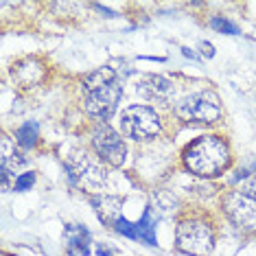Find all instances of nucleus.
<instances>
[{"mask_svg": "<svg viewBox=\"0 0 256 256\" xmlns=\"http://www.w3.org/2000/svg\"><path fill=\"white\" fill-rule=\"evenodd\" d=\"M210 26L214 28V31H219V33H228V36H236L238 33V28L234 24H230L228 20H224L221 16H214V18L210 20Z\"/></svg>", "mask_w": 256, "mask_h": 256, "instance_id": "16", "label": "nucleus"}, {"mask_svg": "<svg viewBox=\"0 0 256 256\" xmlns=\"http://www.w3.org/2000/svg\"><path fill=\"white\" fill-rule=\"evenodd\" d=\"M238 193L248 195L250 200H254V202H256V176L248 178V180H243L241 186H238Z\"/></svg>", "mask_w": 256, "mask_h": 256, "instance_id": "18", "label": "nucleus"}, {"mask_svg": "<svg viewBox=\"0 0 256 256\" xmlns=\"http://www.w3.org/2000/svg\"><path fill=\"white\" fill-rule=\"evenodd\" d=\"M11 74H14V79L18 81L22 88H31V86H38L44 79V66L38 60H33V57H26V60L16 64Z\"/></svg>", "mask_w": 256, "mask_h": 256, "instance_id": "10", "label": "nucleus"}, {"mask_svg": "<svg viewBox=\"0 0 256 256\" xmlns=\"http://www.w3.org/2000/svg\"><path fill=\"white\" fill-rule=\"evenodd\" d=\"M120 130L132 140H151L162 132V120L154 108L132 106L120 114Z\"/></svg>", "mask_w": 256, "mask_h": 256, "instance_id": "5", "label": "nucleus"}, {"mask_svg": "<svg viewBox=\"0 0 256 256\" xmlns=\"http://www.w3.org/2000/svg\"><path fill=\"white\" fill-rule=\"evenodd\" d=\"M202 48H204L202 53L206 55V57H212V55H214V50H212V44H202Z\"/></svg>", "mask_w": 256, "mask_h": 256, "instance_id": "19", "label": "nucleus"}, {"mask_svg": "<svg viewBox=\"0 0 256 256\" xmlns=\"http://www.w3.org/2000/svg\"><path fill=\"white\" fill-rule=\"evenodd\" d=\"M38 132H40V127L38 123H33V120H28V123H24L20 127L18 132H16V142L20 144V147H33V144L38 142Z\"/></svg>", "mask_w": 256, "mask_h": 256, "instance_id": "15", "label": "nucleus"}, {"mask_svg": "<svg viewBox=\"0 0 256 256\" xmlns=\"http://www.w3.org/2000/svg\"><path fill=\"white\" fill-rule=\"evenodd\" d=\"M176 114L186 123L210 125L224 116L219 96L212 90H200L193 94H186L176 103Z\"/></svg>", "mask_w": 256, "mask_h": 256, "instance_id": "4", "label": "nucleus"}, {"mask_svg": "<svg viewBox=\"0 0 256 256\" xmlns=\"http://www.w3.org/2000/svg\"><path fill=\"white\" fill-rule=\"evenodd\" d=\"M26 164V158L16 149V144L9 140L7 136H2V156H0V166L9 168V171H16L18 166Z\"/></svg>", "mask_w": 256, "mask_h": 256, "instance_id": "14", "label": "nucleus"}, {"mask_svg": "<svg viewBox=\"0 0 256 256\" xmlns=\"http://www.w3.org/2000/svg\"><path fill=\"white\" fill-rule=\"evenodd\" d=\"M92 204H94L98 217L110 226H112L116 219L123 217V214H120V200H116V197H108V195L92 197Z\"/></svg>", "mask_w": 256, "mask_h": 256, "instance_id": "12", "label": "nucleus"}, {"mask_svg": "<svg viewBox=\"0 0 256 256\" xmlns=\"http://www.w3.org/2000/svg\"><path fill=\"white\" fill-rule=\"evenodd\" d=\"M134 238L147 243V246H156L158 243V236H156V221L154 214H151V208H147L142 214V219L138 224H134Z\"/></svg>", "mask_w": 256, "mask_h": 256, "instance_id": "13", "label": "nucleus"}, {"mask_svg": "<svg viewBox=\"0 0 256 256\" xmlns=\"http://www.w3.org/2000/svg\"><path fill=\"white\" fill-rule=\"evenodd\" d=\"M92 149L103 162L112 166H123L127 158V147L118 132H114L108 123H98L92 130Z\"/></svg>", "mask_w": 256, "mask_h": 256, "instance_id": "7", "label": "nucleus"}, {"mask_svg": "<svg viewBox=\"0 0 256 256\" xmlns=\"http://www.w3.org/2000/svg\"><path fill=\"white\" fill-rule=\"evenodd\" d=\"M36 184V173L28 171V173H22V176L16 178L14 182V190H18V193H22V190H28L31 186Z\"/></svg>", "mask_w": 256, "mask_h": 256, "instance_id": "17", "label": "nucleus"}, {"mask_svg": "<svg viewBox=\"0 0 256 256\" xmlns=\"http://www.w3.org/2000/svg\"><path fill=\"white\" fill-rule=\"evenodd\" d=\"M138 94L149 98V101H158V103H168L173 96V81H168L166 77H160V74H149L144 77L140 84L136 86Z\"/></svg>", "mask_w": 256, "mask_h": 256, "instance_id": "9", "label": "nucleus"}, {"mask_svg": "<svg viewBox=\"0 0 256 256\" xmlns=\"http://www.w3.org/2000/svg\"><path fill=\"white\" fill-rule=\"evenodd\" d=\"M66 176L72 186H81L86 190H101L106 186L108 173L103 164L92 160L86 151H74L66 162Z\"/></svg>", "mask_w": 256, "mask_h": 256, "instance_id": "6", "label": "nucleus"}, {"mask_svg": "<svg viewBox=\"0 0 256 256\" xmlns=\"http://www.w3.org/2000/svg\"><path fill=\"white\" fill-rule=\"evenodd\" d=\"M120 96H123V86L116 79L112 68H98L84 81V110L96 118H110L116 112Z\"/></svg>", "mask_w": 256, "mask_h": 256, "instance_id": "2", "label": "nucleus"}, {"mask_svg": "<svg viewBox=\"0 0 256 256\" xmlns=\"http://www.w3.org/2000/svg\"><path fill=\"white\" fill-rule=\"evenodd\" d=\"M66 248L70 256H88L90 254V232L84 226H66Z\"/></svg>", "mask_w": 256, "mask_h": 256, "instance_id": "11", "label": "nucleus"}, {"mask_svg": "<svg viewBox=\"0 0 256 256\" xmlns=\"http://www.w3.org/2000/svg\"><path fill=\"white\" fill-rule=\"evenodd\" d=\"M176 246L188 256H210L214 248V230L202 217H184L176 228Z\"/></svg>", "mask_w": 256, "mask_h": 256, "instance_id": "3", "label": "nucleus"}, {"mask_svg": "<svg viewBox=\"0 0 256 256\" xmlns=\"http://www.w3.org/2000/svg\"><path fill=\"white\" fill-rule=\"evenodd\" d=\"M184 166L200 178H217L230 166V147L219 136H202L182 154Z\"/></svg>", "mask_w": 256, "mask_h": 256, "instance_id": "1", "label": "nucleus"}, {"mask_svg": "<svg viewBox=\"0 0 256 256\" xmlns=\"http://www.w3.org/2000/svg\"><path fill=\"white\" fill-rule=\"evenodd\" d=\"M224 212L228 214V219L236 226L241 232L252 234L256 232V202L250 200L248 195L238 193V190H230L221 202Z\"/></svg>", "mask_w": 256, "mask_h": 256, "instance_id": "8", "label": "nucleus"}]
</instances>
